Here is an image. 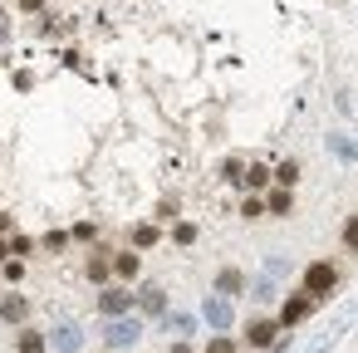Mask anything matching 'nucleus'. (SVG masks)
I'll return each instance as SVG.
<instances>
[{
	"label": "nucleus",
	"mask_w": 358,
	"mask_h": 353,
	"mask_svg": "<svg viewBox=\"0 0 358 353\" xmlns=\"http://www.w3.org/2000/svg\"><path fill=\"white\" fill-rule=\"evenodd\" d=\"M0 265H6V240H0Z\"/></svg>",
	"instance_id": "4be33fe9"
},
{
	"label": "nucleus",
	"mask_w": 358,
	"mask_h": 353,
	"mask_svg": "<svg viewBox=\"0 0 358 353\" xmlns=\"http://www.w3.org/2000/svg\"><path fill=\"white\" fill-rule=\"evenodd\" d=\"M334 289H338V265H329V260L304 265V294L309 299H329Z\"/></svg>",
	"instance_id": "f257e3e1"
},
{
	"label": "nucleus",
	"mask_w": 358,
	"mask_h": 353,
	"mask_svg": "<svg viewBox=\"0 0 358 353\" xmlns=\"http://www.w3.org/2000/svg\"><path fill=\"white\" fill-rule=\"evenodd\" d=\"M275 338H280V319H255V324H250V333H245V343H250V348H270Z\"/></svg>",
	"instance_id": "39448f33"
},
{
	"label": "nucleus",
	"mask_w": 358,
	"mask_h": 353,
	"mask_svg": "<svg viewBox=\"0 0 358 353\" xmlns=\"http://www.w3.org/2000/svg\"><path fill=\"white\" fill-rule=\"evenodd\" d=\"M138 265H143V260H138L133 250H123V255H113V275H118V280H133V275H138Z\"/></svg>",
	"instance_id": "f8f14e48"
},
{
	"label": "nucleus",
	"mask_w": 358,
	"mask_h": 353,
	"mask_svg": "<svg viewBox=\"0 0 358 353\" xmlns=\"http://www.w3.org/2000/svg\"><path fill=\"white\" fill-rule=\"evenodd\" d=\"M270 177H275V187H285V192H289V187L299 182V162H289V157H285V162H280Z\"/></svg>",
	"instance_id": "9b49d317"
},
{
	"label": "nucleus",
	"mask_w": 358,
	"mask_h": 353,
	"mask_svg": "<svg viewBox=\"0 0 358 353\" xmlns=\"http://www.w3.org/2000/svg\"><path fill=\"white\" fill-rule=\"evenodd\" d=\"M201 314H206L216 329H231V299H221V294H216V299H206V304H201Z\"/></svg>",
	"instance_id": "6e6552de"
},
{
	"label": "nucleus",
	"mask_w": 358,
	"mask_h": 353,
	"mask_svg": "<svg viewBox=\"0 0 358 353\" xmlns=\"http://www.w3.org/2000/svg\"><path fill=\"white\" fill-rule=\"evenodd\" d=\"M343 245L358 255V216H348V226H343Z\"/></svg>",
	"instance_id": "a211bd4d"
},
{
	"label": "nucleus",
	"mask_w": 358,
	"mask_h": 353,
	"mask_svg": "<svg viewBox=\"0 0 358 353\" xmlns=\"http://www.w3.org/2000/svg\"><path fill=\"white\" fill-rule=\"evenodd\" d=\"M270 211H275V216H285V211H289V192H285V187H275V192H270Z\"/></svg>",
	"instance_id": "2eb2a0df"
},
{
	"label": "nucleus",
	"mask_w": 358,
	"mask_h": 353,
	"mask_svg": "<svg viewBox=\"0 0 358 353\" xmlns=\"http://www.w3.org/2000/svg\"><path fill=\"white\" fill-rule=\"evenodd\" d=\"M15 348H20V353H45V348H50V338H45L40 329H20V338H15Z\"/></svg>",
	"instance_id": "1a4fd4ad"
},
{
	"label": "nucleus",
	"mask_w": 358,
	"mask_h": 353,
	"mask_svg": "<svg viewBox=\"0 0 358 353\" xmlns=\"http://www.w3.org/2000/svg\"><path fill=\"white\" fill-rule=\"evenodd\" d=\"M245 284H250V280H245L241 270H221V275H216V294H221V299H236V294H245Z\"/></svg>",
	"instance_id": "0eeeda50"
},
{
	"label": "nucleus",
	"mask_w": 358,
	"mask_h": 353,
	"mask_svg": "<svg viewBox=\"0 0 358 353\" xmlns=\"http://www.w3.org/2000/svg\"><path fill=\"white\" fill-rule=\"evenodd\" d=\"M265 182H270V172H265V167H250V177H245V187H265Z\"/></svg>",
	"instance_id": "aec40b11"
},
{
	"label": "nucleus",
	"mask_w": 358,
	"mask_h": 353,
	"mask_svg": "<svg viewBox=\"0 0 358 353\" xmlns=\"http://www.w3.org/2000/svg\"><path fill=\"white\" fill-rule=\"evenodd\" d=\"M157 236H162L157 226H138V231H133V245H143V250H148V245H157Z\"/></svg>",
	"instance_id": "4468645a"
},
{
	"label": "nucleus",
	"mask_w": 358,
	"mask_h": 353,
	"mask_svg": "<svg viewBox=\"0 0 358 353\" xmlns=\"http://www.w3.org/2000/svg\"><path fill=\"white\" fill-rule=\"evenodd\" d=\"M99 309H103L108 319H118V314H128V309H133V294H128L123 284H113V289H103V294H99Z\"/></svg>",
	"instance_id": "7ed1b4c3"
},
{
	"label": "nucleus",
	"mask_w": 358,
	"mask_h": 353,
	"mask_svg": "<svg viewBox=\"0 0 358 353\" xmlns=\"http://www.w3.org/2000/svg\"><path fill=\"white\" fill-rule=\"evenodd\" d=\"M138 333H143V329H138V319H113V324L103 329V343H108V348H133V343H138Z\"/></svg>",
	"instance_id": "f03ea898"
},
{
	"label": "nucleus",
	"mask_w": 358,
	"mask_h": 353,
	"mask_svg": "<svg viewBox=\"0 0 358 353\" xmlns=\"http://www.w3.org/2000/svg\"><path fill=\"white\" fill-rule=\"evenodd\" d=\"M206 353H236V338H211Z\"/></svg>",
	"instance_id": "6ab92c4d"
},
{
	"label": "nucleus",
	"mask_w": 358,
	"mask_h": 353,
	"mask_svg": "<svg viewBox=\"0 0 358 353\" xmlns=\"http://www.w3.org/2000/svg\"><path fill=\"white\" fill-rule=\"evenodd\" d=\"M172 240H177V245H192V240H196V226H192V221H182V226L172 231Z\"/></svg>",
	"instance_id": "dca6fc26"
},
{
	"label": "nucleus",
	"mask_w": 358,
	"mask_h": 353,
	"mask_svg": "<svg viewBox=\"0 0 358 353\" xmlns=\"http://www.w3.org/2000/svg\"><path fill=\"white\" fill-rule=\"evenodd\" d=\"M50 343H55V348H59V353H74V348H79V329H74V324H59V329H55V338H50Z\"/></svg>",
	"instance_id": "9d476101"
},
{
	"label": "nucleus",
	"mask_w": 358,
	"mask_h": 353,
	"mask_svg": "<svg viewBox=\"0 0 358 353\" xmlns=\"http://www.w3.org/2000/svg\"><path fill=\"white\" fill-rule=\"evenodd\" d=\"M113 275V260H89V280H108Z\"/></svg>",
	"instance_id": "f3484780"
},
{
	"label": "nucleus",
	"mask_w": 358,
	"mask_h": 353,
	"mask_svg": "<svg viewBox=\"0 0 358 353\" xmlns=\"http://www.w3.org/2000/svg\"><path fill=\"white\" fill-rule=\"evenodd\" d=\"M143 309L148 314H167V294L162 289H143Z\"/></svg>",
	"instance_id": "ddd939ff"
},
{
	"label": "nucleus",
	"mask_w": 358,
	"mask_h": 353,
	"mask_svg": "<svg viewBox=\"0 0 358 353\" xmlns=\"http://www.w3.org/2000/svg\"><path fill=\"white\" fill-rule=\"evenodd\" d=\"M314 304H319V299H309V294H294V299H285V309H280V329H289V324H304Z\"/></svg>",
	"instance_id": "20e7f679"
},
{
	"label": "nucleus",
	"mask_w": 358,
	"mask_h": 353,
	"mask_svg": "<svg viewBox=\"0 0 358 353\" xmlns=\"http://www.w3.org/2000/svg\"><path fill=\"white\" fill-rule=\"evenodd\" d=\"M0 319H6V324H25L30 319V299L25 294H6V299H0Z\"/></svg>",
	"instance_id": "423d86ee"
},
{
	"label": "nucleus",
	"mask_w": 358,
	"mask_h": 353,
	"mask_svg": "<svg viewBox=\"0 0 358 353\" xmlns=\"http://www.w3.org/2000/svg\"><path fill=\"white\" fill-rule=\"evenodd\" d=\"M6 231H10V216H6V211H0V236H6Z\"/></svg>",
	"instance_id": "412c9836"
}]
</instances>
